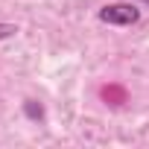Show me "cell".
<instances>
[{
  "label": "cell",
  "mask_w": 149,
  "mask_h": 149,
  "mask_svg": "<svg viewBox=\"0 0 149 149\" xmlns=\"http://www.w3.org/2000/svg\"><path fill=\"white\" fill-rule=\"evenodd\" d=\"M100 21L114 24V26H132L140 21V9H134L132 3H111V6L100 9Z\"/></svg>",
  "instance_id": "6da1fadb"
},
{
  "label": "cell",
  "mask_w": 149,
  "mask_h": 149,
  "mask_svg": "<svg viewBox=\"0 0 149 149\" xmlns=\"http://www.w3.org/2000/svg\"><path fill=\"white\" fill-rule=\"evenodd\" d=\"M24 114L32 117V120H41V117H44V108H41L35 100H26V102H24Z\"/></svg>",
  "instance_id": "7a4b0ae2"
},
{
  "label": "cell",
  "mask_w": 149,
  "mask_h": 149,
  "mask_svg": "<svg viewBox=\"0 0 149 149\" xmlns=\"http://www.w3.org/2000/svg\"><path fill=\"white\" fill-rule=\"evenodd\" d=\"M18 32V26L15 24H0V38H12Z\"/></svg>",
  "instance_id": "3957f363"
},
{
  "label": "cell",
  "mask_w": 149,
  "mask_h": 149,
  "mask_svg": "<svg viewBox=\"0 0 149 149\" xmlns=\"http://www.w3.org/2000/svg\"><path fill=\"white\" fill-rule=\"evenodd\" d=\"M140 3H146V6H149V0H140Z\"/></svg>",
  "instance_id": "277c9868"
}]
</instances>
